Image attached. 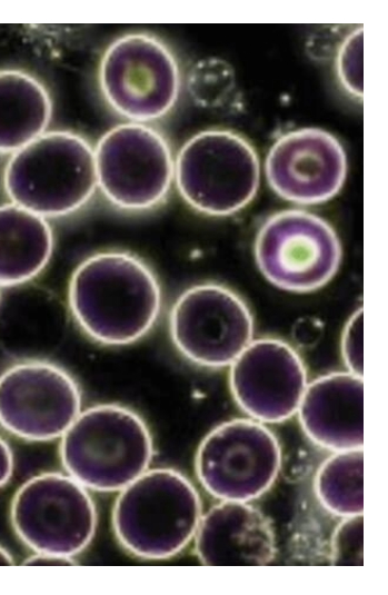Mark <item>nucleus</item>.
<instances>
[{
	"mask_svg": "<svg viewBox=\"0 0 388 595\" xmlns=\"http://www.w3.org/2000/svg\"><path fill=\"white\" fill-rule=\"evenodd\" d=\"M68 305L79 328L110 346L135 343L158 320L161 288L152 269L133 254H93L72 271Z\"/></svg>",
	"mask_w": 388,
	"mask_h": 595,
	"instance_id": "f257e3e1",
	"label": "nucleus"
},
{
	"mask_svg": "<svg viewBox=\"0 0 388 595\" xmlns=\"http://www.w3.org/2000/svg\"><path fill=\"white\" fill-rule=\"evenodd\" d=\"M60 438L68 475L99 492L121 490L147 470L152 457L147 425L122 405L100 404L80 411Z\"/></svg>",
	"mask_w": 388,
	"mask_h": 595,
	"instance_id": "f03ea898",
	"label": "nucleus"
},
{
	"mask_svg": "<svg viewBox=\"0 0 388 595\" xmlns=\"http://www.w3.org/2000/svg\"><path fill=\"white\" fill-rule=\"evenodd\" d=\"M200 498L191 483L170 468L146 470L118 495L112 525L120 544L145 558L178 554L195 537Z\"/></svg>",
	"mask_w": 388,
	"mask_h": 595,
	"instance_id": "7ed1b4c3",
	"label": "nucleus"
},
{
	"mask_svg": "<svg viewBox=\"0 0 388 595\" xmlns=\"http://www.w3.org/2000/svg\"><path fill=\"white\" fill-rule=\"evenodd\" d=\"M3 181L13 204L43 218L66 216L86 205L98 186L94 152L72 132L42 133L13 153Z\"/></svg>",
	"mask_w": 388,
	"mask_h": 595,
	"instance_id": "20e7f679",
	"label": "nucleus"
},
{
	"mask_svg": "<svg viewBox=\"0 0 388 595\" xmlns=\"http://www.w3.org/2000/svg\"><path fill=\"white\" fill-rule=\"evenodd\" d=\"M175 178L180 195L193 209L209 216H229L257 194L258 155L233 131H202L180 149Z\"/></svg>",
	"mask_w": 388,
	"mask_h": 595,
	"instance_id": "39448f33",
	"label": "nucleus"
},
{
	"mask_svg": "<svg viewBox=\"0 0 388 595\" xmlns=\"http://www.w3.org/2000/svg\"><path fill=\"white\" fill-rule=\"evenodd\" d=\"M10 515L19 538L36 553L71 558L89 545L97 523L87 488L60 473H43L22 484Z\"/></svg>",
	"mask_w": 388,
	"mask_h": 595,
	"instance_id": "423d86ee",
	"label": "nucleus"
},
{
	"mask_svg": "<svg viewBox=\"0 0 388 595\" xmlns=\"http://www.w3.org/2000/svg\"><path fill=\"white\" fill-rule=\"evenodd\" d=\"M255 258L259 270L275 286L308 292L335 276L341 247L326 220L305 210L289 209L270 216L261 225Z\"/></svg>",
	"mask_w": 388,
	"mask_h": 595,
	"instance_id": "0eeeda50",
	"label": "nucleus"
},
{
	"mask_svg": "<svg viewBox=\"0 0 388 595\" xmlns=\"http://www.w3.org/2000/svg\"><path fill=\"white\" fill-rule=\"evenodd\" d=\"M97 185L118 208L151 209L167 197L175 165L165 138L142 123L119 125L101 137L94 151Z\"/></svg>",
	"mask_w": 388,
	"mask_h": 595,
	"instance_id": "6e6552de",
	"label": "nucleus"
},
{
	"mask_svg": "<svg viewBox=\"0 0 388 595\" xmlns=\"http://www.w3.org/2000/svg\"><path fill=\"white\" fill-rule=\"evenodd\" d=\"M169 330L176 348L190 361L225 367L241 354L253 335L248 305L230 288L215 282L189 287L173 303Z\"/></svg>",
	"mask_w": 388,
	"mask_h": 595,
	"instance_id": "1a4fd4ad",
	"label": "nucleus"
},
{
	"mask_svg": "<svg viewBox=\"0 0 388 595\" xmlns=\"http://www.w3.org/2000/svg\"><path fill=\"white\" fill-rule=\"evenodd\" d=\"M100 86L107 101L122 116L148 121L175 105L180 86L178 65L170 50L147 33L117 39L103 54Z\"/></svg>",
	"mask_w": 388,
	"mask_h": 595,
	"instance_id": "9d476101",
	"label": "nucleus"
},
{
	"mask_svg": "<svg viewBox=\"0 0 388 595\" xmlns=\"http://www.w3.org/2000/svg\"><path fill=\"white\" fill-rule=\"evenodd\" d=\"M280 460L275 435L258 422L238 418L217 426L202 439L196 473L212 496L247 502L271 486Z\"/></svg>",
	"mask_w": 388,
	"mask_h": 595,
	"instance_id": "9b49d317",
	"label": "nucleus"
},
{
	"mask_svg": "<svg viewBox=\"0 0 388 595\" xmlns=\"http://www.w3.org/2000/svg\"><path fill=\"white\" fill-rule=\"evenodd\" d=\"M80 411L77 381L53 363L21 361L0 375V425L20 438L61 437Z\"/></svg>",
	"mask_w": 388,
	"mask_h": 595,
	"instance_id": "f8f14e48",
	"label": "nucleus"
},
{
	"mask_svg": "<svg viewBox=\"0 0 388 595\" xmlns=\"http://www.w3.org/2000/svg\"><path fill=\"white\" fill-rule=\"evenodd\" d=\"M306 380L300 356L277 338L250 341L231 363L229 373L237 404L252 418L265 423L286 420L297 411Z\"/></svg>",
	"mask_w": 388,
	"mask_h": 595,
	"instance_id": "ddd939ff",
	"label": "nucleus"
},
{
	"mask_svg": "<svg viewBox=\"0 0 388 595\" xmlns=\"http://www.w3.org/2000/svg\"><path fill=\"white\" fill-rule=\"evenodd\" d=\"M266 177L281 198L316 205L331 199L341 189L347 159L340 142L318 128H302L281 136L270 148Z\"/></svg>",
	"mask_w": 388,
	"mask_h": 595,
	"instance_id": "4468645a",
	"label": "nucleus"
},
{
	"mask_svg": "<svg viewBox=\"0 0 388 595\" xmlns=\"http://www.w3.org/2000/svg\"><path fill=\"white\" fill-rule=\"evenodd\" d=\"M196 553L205 565H265L276 555L269 519L245 502L223 500L200 518Z\"/></svg>",
	"mask_w": 388,
	"mask_h": 595,
	"instance_id": "2eb2a0df",
	"label": "nucleus"
},
{
	"mask_svg": "<svg viewBox=\"0 0 388 595\" xmlns=\"http://www.w3.org/2000/svg\"><path fill=\"white\" fill-rule=\"evenodd\" d=\"M306 435L341 452L364 445V381L352 373H331L306 386L298 406Z\"/></svg>",
	"mask_w": 388,
	"mask_h": 595,
	"instance_id": "dca6fc26",
	"label": "nucleus"
},
{
	"mask_svg": "<svg viewBox=\"0 0 388 595\" xmlns=\"http://www.w3.org/2000/svg\"><path fill=\"white\" fill-rule=\"evenodd\" d=\"M53 248L47 220L16 204L0 206V286L23 284L48 265Z\"/></svg>",
	"mask_w": 388,
	"mask_h": 595,
	"instance_id": "f3484780",
	"label": "nucleus"
},
{
	"mask_svg": "<svg viewBox=\"0 0 388 595\" xmlns=\"http://www.w3.org/2000/svg\"><path fill=\"white\" fill-rule=\"evenodd\" d=\"M51 101L44 87L17 70L0 71V152H16L47 128Z\"/></svg>",
	"mask_w": 388,
	"mask_h": 595,
	"instance_id": "a211bd4d",
	"label": "nucleus"
},
{
	"mask_svg": "<svg viewBox=\"0 0 388 595\" xmlns=\"http://www.w3.org/2000/svg\"><path fill=\"white\" fill-rule=\"evenodd\" d=\"M315 488L329 512L344 517L362 514V448L341 450L325 460L316 475Z\"/></svg>",
	"mask_w": 388,
	"mask_h": 595,
	"instance_id": "6ab92c4d",
	"label": "nucleus"
},
{
	"mask_svg": "<svg viewBox=\"0 0 388 595\" xmlns=\"http://www.w3.org/2000/svg\"><path fill=\"white\" fill-rule=\"evenodd\" d=\"M233 77L229 66L218 60H210L198 66L191 77V92L203 103L216 105L232 88Z\"/></svg>",
	"mask_w": 388,
	"mask_h": 595,
	"instance_id": "aec40b11",
	"label": "nucleus"
},
{
	"mask_svg": "<svg viewBox=\"0 0 388 595\" xmlns=\"http://www.w3.org/2000/svg\"><path fill=\"white\" fill-rule=\"evenodd\" d=\"M334 565L364 564V517L362 514L346 517L336 528L331 541Z\"/></svg>",
	"mask_w": 388,
	"mask_h": 595,
	"instance_id": "412c9836",
	"label": "nucleus"
},
{
	"mask_svg": "<svg viewBox=\"0 0 388 595\" xmlns=\"http://www.w3.org/2000/svg\"><path fill=\"white\" fill-rule=\"evenodd\" d=\"M337 76L346 90L362 96V29L352 31L341 44L336 60Z\"/></svg>",
	"mask_w": 388,
	"mask_h": 595,
	"instance_id": "4be33fe9",
	"label": "nucleus"
},
{
	"mask_svg": "<svg viewBox=\"0 0 388 595\" xmlns=\"http://www.w3.org/2000/svg\"><path fill=\"white\" fill-rule=\"evenodd\" d=\"M341 354L349 373H364V313L359 308L349 318L341 337Z\"/></svg>",
	"mask_w": 388,
	"mask_h": 595,
	"instance_id": "5701e85b",
	"label": "nucleus"
},
{
	"mask_svg": "<svg viewBox=\"0 0 388 595\" xmlns=\"http://www.w3.org/2000/svg\"><path fill=\"white\" fill-rule=\"evenodd\" d=\"M321 333L320 324L311 318L300 319L294 329V336L299 341V344H311L314 343Z\"/></svg>",
	"mask_w": 388,
	"mask_h": 595,
	"instance_id": "b1692460",
	"label": "nucleus"
},
{
	"mask_svg": "<svg viewBox=\"0 0 388 595\" xmlns=\"http://www.w3.org/2000/svg\"><path fill=\"white\" fill-rule=\"evenodd\" d=\"M13 470V455L9 445L0 437V487L11 477Z\"/></svg>",
	"mask_w": 388,
	"mask_h": 595,
	"instance_id": "393cba45",
	"label": "nucleus"
},
{
	"mask_svg": "<svg viewBox=\"0 0 388 595\" xmlns=\"http://www.w3.org/2000/svg\"><path fill=\"white\" fill-rule=\"evenodd\" d=\"M24 563L28 565H71L74 561L71 557L37 553Z\"/></svg>",
	"mask_w": 388,
	"mask_h": 595,
	"instance_id": "a878e982",
	"label": "nucleus"
},
{
	"mask_svg": "<svg viewBox=\"0 0 388 595\" xmlns=\"http://www.w3.org/2000/svg\"><path fill=\"white\" fill-rule=\"evenodd\" d=\"M13 564V559L11 555L0 546V565H11Z\"/></svg>",
	"mask_w": 388,
	"mask_h": 595,
	"instance_id": "bb28decb",
	"label": "nucleus"
}]
</instances>
